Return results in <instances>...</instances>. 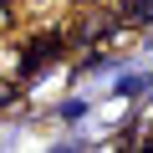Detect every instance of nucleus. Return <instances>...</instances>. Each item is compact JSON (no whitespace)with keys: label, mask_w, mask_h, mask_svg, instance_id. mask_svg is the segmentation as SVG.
<instances>
[{"label":"nucleus","mask_w":153,"mask_h":153,"mask_svg":"<svg viewBox=\"0 0 153 153\" xmlns=\"http://www.w3.org/2000/svg\"><path fill=\"white\" fill-rule=\"evenodd\" d=\"M133 21H153V0H138V5H128Z\"/></svg>","instance_id":"obj_1"}]
</instances>
